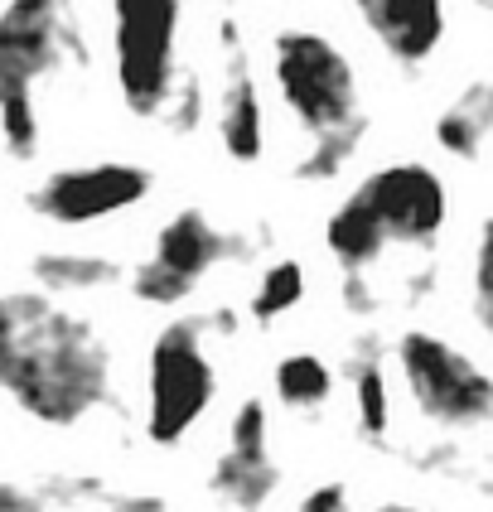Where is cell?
<instances>
[{
  "label": "cell",
  "instance_id": "25",
  "mask_svg": "<svg viewBox=\"0 0 493 512\" xmlns=\"http://www.w3.org/2000/svg\"><path fill=\"white\" fill-rule=\"evenodd\" d=\"M489 20H493V5H489Z\"/></svg>",
  "mask_w": 493,
  "mask_h": 512
},
{
  "label": "cell",
  "instance_id": "23",
  "mask_svg": "<svg viewBox=\"0 0 493 512\" xmlns=\"http://www.w3.org/2000/svg\"><path fill=\"white\" fill-rule=\"evenodd\" d=\"M102 512H170L155 493H107Z\"/></svg>",
  "mask_w": 493,
  "mask_h": 512
},
{
  "label": "cell",
  "instance_id": "10",
  "mask_svg": "<svg viewBox=\"0 0 493 512\" xmlns=\"http://www.w3.org/2000/svg\"><path fill=\"white\" fill-rule=\"evenodd\" d=\"M208 488L232 512H261L271 503V493L281 488V469L271 459V416H266L261 397H247L232 411L228 450L213 464Z\"/></svg>",
  "mask_w": 493,
  "mask_h": 512
},
{
  "label": "cell",
  "instance_id": "16",
  "mask_svg": "<svg viewBox=\"0 0 493 512\" xmlns=\"http://www.w3.org/2000/svg\"><path fill=\"white\" fill-rule=\"evenodd\" d=\"M271 387H276V401L290 411H319L334 392V372L319 353H286L271 368Z\"/></svg>",
  "mask_w": 493,
  "mask_h": 512
},
{
  "label": "cell",
  "instance_id": "12",
  "mask_svg": "<svg viewBox=\"0 0 493 512\" xmlns=\"http://www.w3.org/2000/svg\"><path fill=\"white\" fill-rule=\"evenodd\" d=\"M358 25L373 34L387 58H397L402 68H421L445 44L450 20L435 0H363Z\"/></svg>",
  "mask_w": 493,
  "mask_h": 512
},
{
  "label": "cell",
  "instance_id": "2",
  "mask_svg": "<svg viewBox=\"0 0 493 512\" xmlns=\"http://www.w3.org/2000/svg\"><path fill=\"white\" fill-rule=\"evenodd\" d=\"M445 218H450L445 179L421 160H397L373 170L329 213L324 247L344 276H368L397 247L431 252L435 237L445 232Z\"/></svg>",
  "mask_w": 493,
  "mask_h": 512
},
{
  "label": "cell",
  "instance_id": "20",
  "mask_svg": "<svg viewBox=\"0 0 493 512\" xmlns=\"http://www.w3.org/2000/svg\"><path fill=\"white\" fill-rule=\"evenodd\" d=\"M199 121H203V83L199 73H184L179 87H174L170 112H165V126L174 136H189V131H199Z\"/></svg>",
  "mask_w": 493,
  "mask_h": 512
},
{
  "label": "cell",
  "instance_id": "7",
  "mask_svg": "<svg viewBox=\"0 0 493 512\" xmlns=\"http://www.w3.org/2000/svg\"><path fill=\"white\" fill-rule=\"evenodd\" d=\"M397 372L411 406L440 430L493 426V377L469 353L431 329H406L397 339Z\"/></svg>",
  "mask_w": 493,
  "mask_h": 512
},
{
  "label": "cell",
  "instance_id": "9",
  "mask_svg": "<svg viewBox=\"0 0 493 512\" xmlns=\"http://www.w3.org/2000/svg\"><path fill=\"white\" fill-rule=\"evenodd\" d=\"M145 194H150L145 165L97 160V165H68V170H54L49 179H39L29 189V208L58 228H87V223H102V218L136 208Z\"/></svg>",
  "mask_w": 493,
  "mask_h": 512
},
{
  "label": "cell",
  "instance_id": "1",
  "mask_svg": "<svg viewBox=\"0 0 493 512\" xmlns=\"http://www.w3.org/2000/svg\"><path fill=\"white\" fill-rule=\"evenodd\" d=\"M0 392L39 426H83L112 406V348L44 290L0 295Z\"/></svg>",
  "mask_w": 493,
  "mask_h": 512
},
{
  "label": "cell",
  "instance_id": "19",
  "mask_svg": "<svg viewBox=\"0 0 493 512\" xmlns=\"http://www.w3.org/2000/svg\"><path fill=\"white\" fill-rule=\"evenodd\" d=\"M469 305L474 319L484 329V339L493 343V218H484V228L474 237V261H469Z\"/></svg>",
  "mask_w": 493,
  "mask_h": 512
},
{
  "label": "cell",
  "instance_id": "6",
  "mask_svg": "<svg viewBox=\"0 0 493 512\" xmlns=\"http://www.w3.org/2000/svg\"><path fill=\"white\" fill-rule=\"evenodd\" d=\"M179 25L184 10L165 0H121L112 10V54L121 107L136 121H165L179 68Z\"/></svg>",
  "mask_w": 493,
  "mask_h": 512
},
{
  "label": "cell",
  "instance_id": "21",
  "mask_svg": "<svg viewBox=\"0 0 493 512\" xmlns=\"http://www.w3.org/2000/svg\"><path fill=\"white\" fill-rule=\"evenodd\" d=\"M290 512H348V484L329 479V484H315Z\"/></svg>",
  "mask_w": 493,
  "mask_h": 512
},
{
  "label": "cell",
  "instance_id": "22",
  "mask_svg": "<svg viewBox=\"0 0 493 512\" xmlns=\"http://www.w3.org/2000/svg\"><path fill=\"white\" fill-rule=\"evenodd\" d=\"M0 512H49V498L39 488L0 484Z\"/></svg>",
  "mask_w": 493,
  "mask_h": 512
},
{
  "label": "cell",
  "instance_id": "8",
  "mask_svg": "<svg viewBox=\"0 0 493 512\" xmlns=\"http://www.w3.org/2000/svg\"><path fill=\"white\" fill-rule=\"evenodd\" d=\"M242 256H247V242L237 232H223L203 208H179L155 237L150 261H141L131 271V295L141 305L170 310V305H184L194 295V285L213 266L242 261Z\"/></svg>",
  "mask_w": 493,
  "mask_h": 512
},
{
  "label": "cell",
  "instance_id": "13",
  "mask_svg": "<svg viewBox=\"0 0 493 512\" xmlns=\"http://www.w3.org/2000/svg\"><path fill=\"white\" fill-rule=\"evenodd\" d=\"M431 136L455 160H484V155H493V78L464 87L460 97L435 116Z\"/></svg>",
  "mask_w": 493,
  "mask_h": 512
},
{
  "label": "cell",
  "instance_id": "11",
  "mask_svg": "<svg viewBox=\"0 0 493 512\" xmlns=\"http://www.w3.org/2000/svg\"><path fill=\"white\" fill-rule=\"evenodd\" d=\"M218 58H223V73H218V141L223 155L237 165H252L266 150V116H261V92H257V73H252V58L242 44V25L237 20H218Z\"/></svg>",
  "mask_w": 493,
  "mask_h": 512
},
{
  "label": "cell",
  "instance_id": "5",
  "mask_svg": "<svg viewBox=\"0 0 493 512\" xmlns=\"http://www.w3.org/2000/svg\"><path fill=\"white\" fill-rule=\"evenodd\" d=\"M271 78L281 92V107L300 121L310 141L363 116L353 63L319 29H281L271 39Z\"/></svg>",
  "mask_w": 493,
  "mask_h": 512
},
{
  "label": "cell",
  "instance_id": "15",
  "mask_svg": "<svg viewBox=\"0 0 493 512\" xmlns=\"http://www.w3.org/2000/svg\"><path fill=\"white\" fill-rule=\"evenodd\" d=\"M348 392H353V416H358L363 440L382 445L387 430H392V392H387V368L373 348H363L348 363Z\"/></svg>",
  "mask_w": 493,
  "mask_h": 512
},
{
  "label": "cell",
  "instance_id": "4",
  "mask_svg": "<svg viewBox=\"0 0 493 512\" xmlns=\"http://www.w3.org/2000/svg\"><path fill=\"white\" fill-rule=\"evenodd\" d=\"M218 397V368L208 358V319L165 324L145 358V435L150 445H179Z\"/></svg>",
  "mask_w": 493,
  "mask_h": 512
},
{
  "label": "cell",
  "instance_id": "18",
  "mask_svg": "<svg viewBox=\"0 0 493 512\" xmlns=\"http://www.w3.org/2000/svg\"><path fill=\"white\" fill-rule=\"evenodd\" d=\"M300 300H305V271H300V261H271L261 271L247 310H252L257 324H271V319H281L286 310H295Z\"/></svg>",
  "mask_w": 493,
  "mask_h": 512
},
{
  "label": "cell",
  "instance_id": "3",
  "mask_svg": "<svg viewBox=\"0 0 493 512\" xmlns=\"http://www.w3.org/2000/svg\"><path fill=\"white\" fill-rule=\"evenodd\" d=\"M73 58H83V34L63 5L15 0L0 10V141L15 160H34L44 136L39 87Z\"/></svg>",
  "mask_w": 493,
  "mask_h": 512
},
{
  "label": "cell",
  "instance_id": "17",
  "mask_svg": "<svg viewBox=\"0 0 493 512\" xmlns=\"http://www.w3.org/2000/svg\"><path fill=\"white\" fill-rule=\"evenodd\" d=\"M368 116H358V121H348V126H339V131H324V136H315L310 141V150L295 160V179H305V184H324V179H339V174L348 170V160L363 150V141H368Z\"/></svg>",
  "mask_w": 493,
  "mask_h": 512
},
{
  "label": "cell",
  "instance_id": "24",
  "mask_svg": "<svg viewBox=\"0 0 493 512\" xmlns=\"http://www.w3.org/2000/svg\"><path fill=\"white\" fill-rule=\"evenodd\" d=\"M368 512H426V508H416V503H377Z\"/></svg>",
  "mask_w": 493,
  "mask_h": 512
},
{
  "label": "cell",
  "instance_id": "14",
  "mask_svg": "<svg viewBox=\"0 0 493 512\" xmlns=\"http://www.w3.org/2000/svg\"><path fill=\"white\" fill-rule=\"evenodd\" d=\"M29 271L44 295H87L121 281V266L97 252H39L29 261Z\"/></svg>",
  "mask_w": 493,
  "mask_h": 512
}]
</instances>
